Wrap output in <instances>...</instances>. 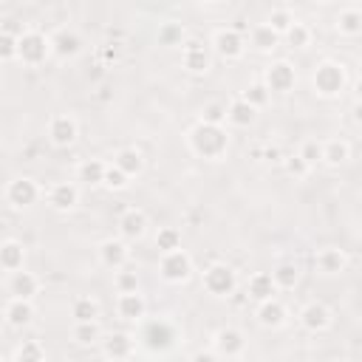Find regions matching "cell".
Segmentation results:
<instances>
[{
    "label": "cell",
    "mask_w": 362,
    "mask_h": 362,
    "mask_svg": "<svg viewBox=\"0 0 362 362\" xmlns=\"http://www.w3.org/2000/svg\"><path fill=\"white\" fill-rule=\"evenodd\" d=\"M187 147L195 158L204 161H221L229 153V130L226 124H206V122H195L187 130Z\"/></svg>",
    "instance_id": "6da1fadb"
},
{
    "label": "cell",
    "mask_w": 362,
    "mask_h": 362,
    "mask_svg": "<svg viewBox=\"0 0 362 362\" xmlns=\"http://www.w3.org/2000/svg\"><path fill=\"white\" fill-rule=\"evenodd\" d=\"M311 88L322 99H337L348 88V71L337 59H322L311 74Z\"/></svg>",
    "instance_id": "7a4b0ae2"
},
{
    "label": "cell",
    "mask_w": 362,
    "mask_h": 362,
    "mask_svg": "<svg viewBox=\"0 0 362 362\" xmlns=\"http://www.w3.org/2000/svg\"><path fill=\"white\" fill-rule=\"evenodd\" d=\"M195 266H192V257L187 249H173V252H161L158 255V277L170 286H181L192 277Z\"/></svg>",
    "instance_id": "3957f363"
},
{
    "label": "cell",
    "mask_w": 362,
    "mask_h": 362,
    "mask_svg": "<svg viewBox=\"0 0 362 362\" xmlns=\"http://www.w3.org/2000/svg\"><path fill=\"white\" fill-rule=\"evenodd\" d=\"M51 57V42H48V34L42 31H20L17 34V59L28 68H37L42 65L45 59Z\"/></svg>",
    "instance_id": "277c9868"
},
{
    "label": "cell",
    "mask_w": 362,
    "mask_h": 362,
    "mask_svg": "<svg viewBox=\"0 0 362 362\" xmlns=\"http://www.w3.org/2000/svg\"><path fill=\"white\" fill-rule=\"evenodd\" d=\"M42 195L45 192H42L40 181L31 178V175H17L6 184V204L11 209H31L34 204H40Z\"/></svg>",
    "instance_id": "5b68a950"
},
{
    "label": "cell",
    "mask_w": 362,
    "mask_h": 362,
    "mask_svg": "<svg viewBox=\"0 0 362 362\" xmlns=\"http://www.w3.org/2000/svg\"><path fill=\"white\" fill-rule=\"evenodd\" d=\"M204 291L212 297H229L238 291V272L229 263H209L201 274Z\"/></svg>",
    "instance_id": "8992f818"
},
{
    "label": "cell",
    "mask_w": 362,
    "mask_h": 362,
    "mask_svg": "<svg viewBox=\"0 0 362 362\" xmlns=\"http://www.w3.org/2000/svg\"><path fill=\"white\" fill-rule=\"evenodd\" d=\"M209 48H212V54H218L221 59H240L243 54H246V37H243V31H238V28H232V25H226V28H215L212 31V37H209Z\"/></svg>",
    "instance_id": "52a82bcc"
},
{
    "label": "cell",
    "mask_w": 362,
    "mask_h": 362,
    "mask_svg": "<svg viewBox=\"0 0 362 362\" xmlns=\"http://www.w3.org/2000/svg\"><path fill=\"white\" fill-rule=\"evenodd\" d=\"M181 68L192 76H204L212 68V48L195 37H187L181 42Z\"/></svg>",
    "instance_id": "ba28073f"
},
{
    "label": "cell",
    "mask_w": 362,
    "mask_h": 362,
    "mask_svg": "<svg viewBox=\"0 0 362 362\" xmlns=\"http://www.w3.org/2000/svg\"><path fill=\"white\" fill-rule=\"evenodd\" d=\"M212 354L221 356V359H240L246 354V337L240 328L235 325H223L212 334Z\"/></svg>",
    "instance_id": "9c48e42d"
},
{
    "label": "cell",
    "mask_w": 362,
    "mask_h": 362,
    "mask_svg": "<svg viewBox=\"0 0 362 362\" xmlns=\"http://www.w3.org/2000/svg\"><path fill=\"white\" fill-rule=\"evenodd\" d=\"M260 82H263L272 93H288V90H294V85H297V71H294V65H291L288 59H274V62L266 65Z\"/></svg>",
    "instance_id": "30bf717a"
},
{
    "label": "cell",
    "mask_w": 362,
    "mask_h": 362,
    "mask_svg": "<svg viewBox=\"0 0 362 362\" xmlns=\"http://www.w3.org/2000/svg\"><path fill=\"white\" fill-rule=\"evenodd\" d=\"M297 322H300L308 334H322V331L331 328L334 314H331V308H328L325 303H320V300H308V303L297 311Z\"/></svg>",
    "instance_id": "8fae6325"
},
{
    "label": "cell",
    "mask_w": 362,
    "mask_h": 362,
    "mask_svg": "<svg viewBox=\"0 0 362 362\" xmlns=\"http://www.w3.org/2000/svg\"><path fill=\"white\" fill-rule=\"evenodd\" d=\"M45 133H48V141L54 147H71L76 141V136H79V122L71 113H54L48 119Z\"/></svg>",
    "instance_id": "7c38bea8"
},
{
    "label": "cell",
    "mask_w": 362,
    "mask_h": 362,
    "mask_svg": "<svg viewBox=\"0 0 362 362\" xmlns=\"http://www.w3.org/2000/svg\"><path fill=\"white\" fill-rule=\"evenodd\" d=\"M96 257H99V263L105 266V269H110V272H116V269H122V266H127L130 263V243L124 240V238H105L99 246H96Z\"/></svg>",
    "instance_id": "4fadbf2b"
},
{
    "label": "cell",
    "mask_w": 362,
    "mask_h": 362,
    "mask_svg": "<svg viewBox=\"0 0 362 362\" xmlns=\"http://www.w3.org/2000/svg\"><path fill=\"white\" fill-rule=\"evenodd\" d=\"M147 226H150V218H147V212L139 209V206H127V209L119 215V221H116V232H119V238H124L127 243L141 240V238L147 235Z\"/></svg>",
    "instance_id": "5bb4252c"
},
{
    "label": "cell",
    "mask_w": 362,
    "mask_h": 362,
    "mask_svg": "<svg viewBox=\"0 0 362 362\" xmlns=\"http://www.w3.org/2000/svg\"><path fill=\"white\" fill-rule=\"evenodd\" d=\"M48 42H51V54L54 57H59V59H74V57H79L82 54V37H79V31L76 28H71V25H62V28H57L54 34H48Z\"/></svg>",
    "instance_id": "9a60e30c"
},
{
    "label": "cell",
    "mask_w": 362,
    "mask_h": 362,
    "mask_svg": "<svg viewBox=\"0 0 362 362\" xmlns=\"http://www.w3.org/2000/svg\"><path fill=\"white\" fill-rule=\"evenodd\" d=\"M45 201L54 212H71L79 204V184L76 181H57L48 187Z\"/></svg>",
    "instance_id": "2e32d148"
},
{
    "label": "cell",
    "mask_w": 362,
    "mask_h": 362,
    "mask_svg": "<svg viewBox=\"0 0 362 362\" xmlns=\"http://www.w3.org/2000/svg\"><path fill=\"white\" fill-rule=\"evenodd\" d=\"M116 317L124 322H141L147 317V300L136 291H116Z\"/></svg>",
    "instance_id": "e0dca14e"
},
{
    "label": "cell",
    "mask_w": 362,
    "mask_h": 362,
    "mask_svg": "<svg viewBox=\"0 0 362 362\" xmlns=\"http://www.w3.org/2000/svg\"><path fill=\"white\" fill-rule=\"evenodd\" d=\"M37 317V305L34 300H25V297H8V303L3 305V320L6 325L11 328H28Z\"/></svg>",
    "instance_id": "ac0fdd59"
},
{
    "label": "cell",
    "mask_w": 362,
    "mask_h": 362,
    "mask_svg": "<svg viewBox=\"0 0 362 362\" xmlns=\"http://www.w3.org/2000/svg\"><path fill=\"white\" fill-rule=\"evenodd\" d=\"M314 269L322 277H337V274H342L348 269V255L342 249H337V246H322L314 255Z\"/></svg>",
    "instance_id": "d6986e66"
},
{
    "label": "cell",
    "mask_w": 362,
    "mask_h": 362,
    "mask_svg": "<svg viewBox=\"0 0 362 362\" xmlns=\"http://www.w3.org/2000/svg\"><path fill=\"white\" fill-rule=\"evenodd\" d=\"M255 320H257V325L277 331V328H283V325L288 322V308H286L277 297H269V300H260V303H257Z\"/></svg>",
    "instance_id": "ffe728a7"
},
{
    "label": "cell",
    "mask_w": 362,
    "mask_h": 362,
    "mask_svg": "<svg viewBox=\"0 0 362 362\" xmlns=\"http://www.w3.org/2000/svg\"><path fill=\"white\" fill-rule=\"evenodd\" d=\"M102 354L107 359H130L136 354V337L130 331H113L102 337Z\"/></svg>",
    "instance_id": "44dd1931"
},
{
    "label": "cell",
    "mask_w": 362,
    "mask_h": 362,
    "mask_svg": "<svg viewBox=\"0 0 362 362\" xmlns=\"http://www.w3.org/2000/svg\"><path fill=\"white\" fill-rule=\"evenodd\" d=\"M40 288H42V280H40L34 272H28L25 266L17 269V272H8V294H11V297L34 300V297L40 294Z\"/></svg>",
    "instance_id": "7402d4cb"
},
{
    "label": "cell",
    "mask_w": 362,
    "mask_h": 362,
    "mask_svg": "<svg viewBox=\"0 0 362 362\" xmlns=\"http://www.w3.org/2000/svg\"><path fill=\"white\" fill-rule=\"evenodd\" d=\"M280 42H283L280 34H277L269 23L252 25V31H249V37H246V48H252V51H257V54H272Z\"/></svg>",
    "instance_id": "603a6c76"
},
{
    "label": "cell",
    "mask_w": 362,
    "mask_h": 362,
    "mask_svg": "<svg viewBox=\"0 0 362 362\" xmlns=\"http://www.w3.org/2000/svg\"><path fill=\"white\" fill-rule=\"evenodd\" d=\"M110 164H116L124 175L136 178V175H141V173H144V153H141L139 147L127 144V147H119V150L113 153V161H110Z\"/></svg>",
    "instance_id": "cb8c5ba5"
},
{
    "label": "cell",
    "mask_w": 362,
    "mask_h": 362,
    "mask_svg": "<svg viewBox=\"0 0 362 362\" xmlns=\"http://www.w3.org/2000/svg\"><path fill=\"white\" fill-rule=\"evenodd\" d=\"M255 119H257V107L249 105L243 96H235L226 105V124H232V127H249V124H255Z\"/></svg>",
    "instance_id": "d4e9b609"
},
{
    "label": "cell",
    "mask_w": 362,
    "mask_h": 362,
    "mask_svg": "<svg viewBox=\"0 0 362 362\" xmlns=\"http://www.w3.org/2000/svg\"><path fill=\"white\" fill-rule=\"evenodd\" d=\"M351 161V144L345 139H325L322 141V164L325 167H345Z\"/></svg>",
    "instance_id": "484cf974"
},
{
    "label": "cell",
    "mask_w": 362,
    "mask_h": 362,
    "mask_svg": "<svg viewBox=\"0 0 362 362\" xmlns=\"http://www.w3.org/2000/svg\"><path fill=\"white\" fill-rule=\"evenodd\" d=\"M105 167H107V161H102V158H85V161H79L76 164V184L79 187H102Z\"/></svg>",
    "instance_id": "4316f807"
},
{
    "label": "cell",
    "mask_w": 362,
    "mask_h": 362,
    "mask_svg": "<svg viewBox=\"0 0 362 362\" xmlns=\"http://www.w3.org/2000/svg\"><path fill=\"white\" fill-rule=\"evenodd\" d=\"M246 294H249V300L260 303V300L277 297V286H274V280H272L269 272H255V274H249V280H246Z\"/></svg>",
    "instance_id": "83f0119b"
},
{
    "label": "cell",
    "mask_w": 362,
    "mask_h": 362,
    "mask_svg": "<svg viewBox=\"0 0 362 362\" xmlns=\"http://www.w3.org/2000/svg\"><path fill=\"white\" fill-rule=\"evenodd\" d=\"M23 266H25V246L14 238L3 240L0 243V269L3 272H17Z\"/></svg>",
    "instance_id": "f1b7e54d"
},
{
    "label": "cell",
    "mask_w": 362,
    "mask_h": 362,
    "mask_svg": "<svg viewBox=\"0 0 362 362\" xmlns=\"http://www.w3.org/2000/svg\"><path fill=\"white\" fill-rule=\"evenodd\" d=\"M269 274H272L277 291H291V288H297V283H300V266H297L294 260H280Z\"/></svg>",
    "instance_id": "f546056e"
},
{
    "label": "cell",
    "mask_w": 362,
    "mask_h": 362,
    "mask_svg": "<svg viewBox=\"0 0 362 362\" xmlns=\"http://www.w3.org/2000/svg\"><path fill=\"white\" fill-rule=\"evenodd\" d=\"M102 317V305L96 297L90 294H79L71 300V320L74 322H85V320H99Z\"/></svg>",
    "instance_id": "4dcf8cb0"
},
{
    "label": "cell",
    "mask_w": 362,
    "mask_h": 362,
    "mask_svg": "<svg viewBox=\"0 0 362 362\" xmlns=\"http://www.w3.org/2000/svg\"><path fill=\"white\" fill-rule=\"evenodd\" d=\"M102 337H105V331H102L99 320H85V322H74L71 325V339L76 345H85V348L88 345H99Z\"/></svg>",
    "instance_id": "1f68e13d"
},
{
    "label": "cell",
    "mask_w": 362,
    "mask_h": 362,
    "mask_svg": "<svg viewBox=\"0 0 362 362\" xmlns=\"http://www.w3.org/2000/svg\"><path fill=\"white\" fill-rule=\"evenodd\" d=\"M334 28L342 34V37H359L362 34V11L356 6H348V8H339L337 20H334Z\"/></svg>",
    "instance_id": "d6a6232c"
},
{
    "label": "cell",
    "mask_w": 362,
    "mask_h": 362,
    "mask_svg": "<svg viewBox=\"0 0 362 362\" xmlns=\"http://www.w3.org/2000/svg\"><path fill=\"white\" fill-rule=\"evenodd\" d=\"M156 40H158V45H164V48H181V42L187 40V28H184L181 23H175V20H167V23L158 25Z\"/></svg>",
    "instance_id": "836d02e7"
},
{
    "label": "cell",
    "mask_w": 362,
    "mask_h": 362,
    "mask_svg": "<svg viewBox=\"0 0 362 362\" xmlns=\"http://www.w3.org/2000/svg\"><path fill=\"white\" fill-rule=\"evenodd\" d=\"M280 40H286V45H288V48H294V51H303V48H308V45H311L314 34H311V28H308L305 23L294 20V23L286 28V34H283Z\"/></svg>",
    "instance_id": "e575fe53"
},
{
    "label": "cell",
    "mask_w": 362,
    "mask_h": 362,
    "mask_svg": "<svg viewBox=\"0 0 362 362\" xmlns=\"http://www.w3.org/2000/svg\"><path fill=\"white\" fill-rule=\"evenodd\" d=\"M17 362H40V359H45V345L40 342V339H23L17 348H14V354H11Z\"/></svg>",
    "instance_id": "d590c367"
},
{
    "label": "cell",
    "mask_w": 362,
    "mask_h": 362,
    "mask_svg": "<svg viewBox=\"0 0 362 362\" xmlns=\"http://www.w3.org/2000/svg\"><path fill=\"white\" fill-rule=\"evenodd\" d=\"M153 243H156L158 255H161V252H173V249L181 246V229H178V226H158Z\"/></svg>",
    "instance_id": "8d00e7d4"
},
{
    "label": "cell",
    "mask_w": 362,
    "mask_h": 362,
    "mask_svg": "<svg viewBox=\"0 0 362 362\" xmlns=\"http://www.w3.org/2000/svg\"><path fill=\"white\" fill-rule=\"evenodd\" d=\"M113 288L116 291H136L139 288V272L130 263L122 266V269H116L113 272Z\"/></svg>",
    "instance_id": "74e56055"
},
{
    "label": "cell",
    "mask_w": 362,
    "mask_h": 362,
    "mask_svg": "<svg viewBox=\"0 0 362 362\" xmlns=\"http://www.w3.org/2000/svg\"><path fill=\"white\" fill-rule=\"evenodd\" d=\"M198 122H206V124H226V105L212 99V102H204L201 113H198Z\"/></svg>",
    "instance_id": "f35d334b"
},
{
    "label": "cell",
    "mask_w": 362,
    "mask_h": 362,
    "mask_svg": "<svg viewBox=\"0 0 362 362\" xmlns=\"http://www.w3.org/2000/svg\"><path fill=\"white\" fill-rule=\"evenodd\" d=\"M297 153L303 156V161L314 170L317 164H322V141L320 139H305L300 147H297Z\"/></svg>",
    "instance_id": "ab89813d"
},
{
    "label": "cell",
    "mask_w": 362,
    "mask_h": 362,
    "mask_svg": "<svg viewBox=\"0 0 362 362\" xmlns=\"http://www.w3.org/2000/svg\"><path fill=\"white\" fill-rule=\"evenodd\" d=\"M240 96H243V99H246L249 105H255V107L260 110V107H266V102H269L272 90H269V88H266L263 82H252V85H249V88H246V90H243Z\"/></svg>",
    "instance_id": "60d3db41"
},
{
    "label": "cell",
    "mask_w": 362,
    "mask_h": 362,
    "mask_svg": "<svg viewBox=\"0 0 362 362\" xmlns=\"http://www.w3.org/2000/svg\"><path fill=\"white\" fill-rule=\"evenodd\" d=\"M283 170H286L294 181H300V178H305V175L311 173V167L303 161V156H300V153H288V156L283 158Z\"/></svg>",
    "instance_id": "b9f144b4"
},
{
    "label": "cell",
    "mask_w": 362,
    "mask_h": 362,
    "mask_svg": "<svg viewBox=\"0 0 362 362\" xmlns=\"http://www.w3.org/2000/svg\"><path fill=\"white\" fill-rule=\"evenodd\" d=\"M17 59V34L8 28H0V62Z\"/></svg>",
    "instance_id": "7bdbcfd3"
},
{
    "label": "cell",
    "mask_w": 362,
    "mask_h": 362,
    "mask_svg": "<svg viewBox=\"0 0 362 362\" xmlns=\"http://www.w3.org/2000/svg\"><path fill=\"white\" fill-rule=\"evenodd\" d=\"M294 20H297V17H294L288 8H272V14L266 17V23H269V25H272V28H274L280 37L286 34V28H288Z\"/></svg>",
    "instance_id": "ee69618b"
},
{
    "label": "cell",
    "mask_w": 362,
    "mask_h": 362,
    "mask_svg": "<svg viewBox=\"0 0 362 362\" xmlns=\"http://www.w3.org/2000/svg\"><path fill=\"white\" fill-rule=\"evenodd\" d=\"M130 184V175H124L116 164H107L105 167V178H102V187H107V189H124Z\"/></svg>",
    "instance_id": "f6af8a7d"
},
{
    "label": "cell",
    "mask_w": 362,
    "mask_h": 362,
    "mask_svg": "<svg viewBox=\"0 0 362 362\" xmlns=\"http://www.w3.org/2000/svg\"><path fill=\"white\" fill-rule=\"evenodd\" d=\"M317 3H328V0H317Z\"/></svg>",
    "instance_id": "bcb514c9"
},
{
    "label": "cell",
    "mask_w": 362,
    "mask_h": 362,
    "mask_svg": "<svg viewBox=\"0 0 362 362\" xmlns=\"http://www.w3.org/2000/svg\"><path fill=\"white\" fill-rule=\"evenodd\" d=\"M206 3H215V0H206Z\"/></svg>",
    "instance_id": "7dc6e473"
},
{
    "label": "cell",
    "mask_w": 362,
    "mask_h": 362,
    "mask_svg": "<svg viewBox=\"0 0 362 362\" xmlns=\"http://www.w3.org/2000/svg\"><path fill=\"white\" fill-rule=\"evenodd\" d=\"M0 337H3V331H0Z\"/></svg>",
    "instance_id": "c3c4849f"
}]
</instances>
